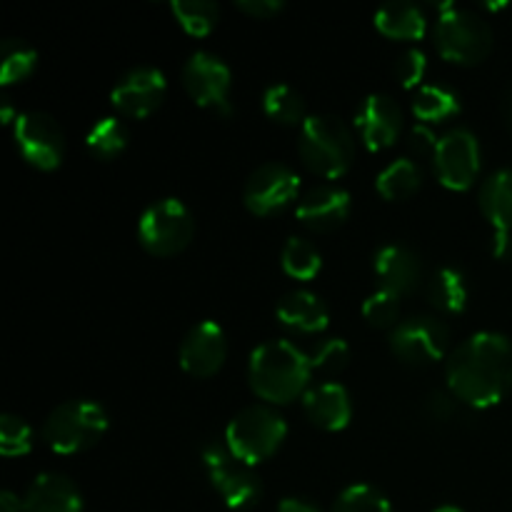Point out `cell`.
Here are the masks:
<instances>
[{
    "label": "cell",
    "mask_w": 512,
    "mask_h": 512,
    "mask_svg": "<svg viewBox=\"0 0 512 512\" xmlns=\"http://www.w3.org/2000/svg\"><path fill=\"white\" fill-rule=\"evenodd\" d=\"M445 378L460 403L493 408L512 390V343L490 330L473 335L450 353Z\"/></svg>",
    "instance_id": "cell-1"
},
{
    "label": "cell",
    "mask_w": 512,
    "mask_h": 512,
    "mask_svg": "<svg viewBox=\"0 0 512 512\" xmlns=\"http://www.w3.org/2000/svg\"><path fill=\"white\" fill-rule=\"evenodd\" d=\"M310 378H313L310 355L290 340H270L258 345L250 355V388L260 400L273 405H288L308 393Z\"/></svg>",
    "instance_id": "cell-2"
},
{
    "label": "cell",
    "mask_w": 512,
    "mask_h": 512,
    "mask_svg": "<svg viewBox=\"0 0 512 512\" xmlns=\"http://www.w3.org/2000/svg\"><path fill=\"white\" fill-rule=\"evenodd\" d=\"M298 150L303 163L320 178H340L355 160L353 130L335 115H308L300 125Z\"/></svg>",
    "instance_id": "cell-3"
},
{
    "label": "cell",
    "mask_w": 512,
    "mask_h": 512,
    "mask_svg": "<svg viewBox=\"0 0 512 512\" xmlns=\"http://www.w3.org/2000/svg\"><path fill=\"white\" fill-rule=\"evenodd\" d=\"M108 413L93 400H68L58 405L43 423V440L53 453H85L108 433Z\"/></svg>",
    "instance_id": "cell-4"
},
{
    "label": "cell",
    "mask_w": 512,
    "mask_h": 512,
    "mask_svg": "<svg viewBox=\"0 0 512 512\" xmlns=\"http://www.w3.org/2000/svg\"><path fill=\"white\" fill-rule=\"evenodd\" d=\"M435 45L455 65H478L493 50V30L475 10L445 3L435 20Z\"/></svg>",
    "instance_id": "cell-5"
},
{
    "label": "cell",
    "mask_w": 512,
    "mask_h": 512,
    "mask_svg": "<svg viewBox=\"0 0 512 512\" xmlns=\"http://www.w3.org/2000/svg\"><path fill=\"white\" fill-rule=\"evenodd\" d=\"M288 438V423L268 405H250L240 410L225 430V445L245 465H258L273 458Z\"/></svg>",
    "instance_id": "cell-6"
},
{
    "label": "cell",
    "mask_w": 512,
    "mask_h": 512,
    "mask_svg": "<svg viewBox=\"0 0 512 512\" xmlns=\"http://www.w3.org/2000/svg\"><path fill=\"white\" fill-rule=\"evenodd\" d=\"M195 235V220L178 198L155 200L138 220V240L150 255L170 258L183 253Z\"/></svg>",
    "instance_id": "cell-7"
},
{
    "label": "cell",
    "mask_w": 512,
    "mask_h": 512,
    "mask_svg": "<svg viewBox=\"0 0 512 512\" xmlns=\"http://www.w3.org/2000/svg\"><path fill=\"white\" fill-rule=\"evenodd\" d=\"M203 465L208 470V478L220 498L225 500L230 510H250L263 495V483L253 473L250 465L235 458L230 448L223 443H208L203 448Z\"/></svg>",
    "instance_id": "cell-8"
},
{
    "label": "cell",
    "mask_w": 512,
    "mask_h": 512,
    "mask_svg": "<svg viewBox=\"0 0 512 512\" xmlns=\"http://www.w3.org/2000/svg\"><path fill=\"white\" fill-rule=\"evenodd\" d=\"M15 148L28 165L38 170H55L63 163L65 138L53 115L40 110H25L15 115Z\"/></svg>",
    "instance_id": "cell-9"
},
{
    "label": "cell",
    "mask_w": 512,
    "mask_h": 512,
    "mask_svg": "<svg viewBox=\"0 0 512 512\" xmlns=\"http://www.w3.org/2000/svg\"><path fill=\"white\" fill-rule=\"evenodd\" d=\"M450 345L448 325L433 315L403 320L390 333V350L405 365H433L445 358Z\"/></svg>",
    "instance_id": "cell-10"
},
{
    "label": "cell",
    "mask_w": 512,
    "mask_h": 512,
    "mask_svg": "<svg viewBox=\"0 0 512 512\" xmlns=\"http://www.w3.org/2000/svg\"><path fill=\"white\" fill-rule=\"evenodd\" d=\"M183 85L200 108L215 110L218 115L230 113L233 75H230L225 60L218 58V55L208 53V50L190 55L188 63L183 65Z\"/></svg>",
    "instance_id": "cell-11"
},
{
    "label": "cell",
    "mask_w": 512,
    "mask_h": 512,
    "mask_svg": "<svg viewBox=\"0 0 512 512\" xmlns=\"http://www.w3.org/2000/svg\"><path fill=\"white\" fill-rule=\"evenodd\" d=\"M435 173L450 190H468L480 173V143L468 128L448 130L433 153Z\"/></svg>",
    "instance_id": "cell-12"
},
{
    "label": "cell",
    "mask_w": 512,
    "mask_h": 512,
    "mask_svg": "<svg viewBox=\"0 0 512 512\" xmlns=\"http://www.w3.org/2000/svg\"><path fill=\"white\" fill-rule=\"evenodd\" d=\"M300 190V178L293 168L283 163H265L250 173L245 183V208L253 215H273L295 200Z\"/></svg>",
    "instance_id": "cell-13"
},
{
    "label": "cell",
    "mask_w": 512,
    "mask_h": 512,
    "mask_svg": "<svg viewBox=\"0 0 512 512\" xmlns=\"http://www.w3.org/2000/svg\"><path fill=\"white\" fill-rule=\"evenodd\" d=\"M165 90H168V83L158 68L138 65V68H130L128 73L120 75L113 93H110V100L120 115L143 120L163 105Z\"/></svg>",
    "instance_id": "cell-14"
},
{
    "label": "cell",
    "mask_w": 512,
    "mask_h": 512,
    "mask_svg": "<svg viewBox=\"0 0 512 512\" xmlns=\"http://www.w3.org/2000/svg\"><path fill=\"white\" fill-rule=\"evenodd\" d=\"M180 368L193 378H213L228 358L225 330L213 320L193 325L180 343Z\"/></svg>",
    "instance_id": "cell-15"
},
{
    "label": "cell",
    "mask_w": 512,
    "mask_h": 512,
    "mask_svg": "<svg viewBox=\"0 0 512 512\" xmlns=\"http://www.w3.org/2000/svg\"><path fill=\"white\" fill-rule=\"evenodd\" d=\"M355 125H358L365 148L378 153V150L390 148L403 133V110L390 95L373 93L360 103Z\"/></svg>",
    "instance_id": "cell-16"
},
{
    "label": "cell",
    "mask_w": 512,
    "mask_h": 512,
    "mask_svg": "<svg viewBox=\"0 0 512 512\" xmlns=\"http://www.w3.org/2000/svg\"><path fill=\"white\" fill-rule=\"evenodd\" d=\"M480 210L493 225V255L512 253V170H498L480 188Z\"/></svg>",
    "instance_id": "cell-17"
},
{
    "label": "cell",
    "mask_w": 512,
    "mask_h": 512,
    "mask_svg": "<svg viewBox=\"0 0 512 512\" xmlns=\"http://www.w3.org/2000/svg\"><path fill=\"white\" fill-rule=\"evenodd\" d=\"M350 208L353 203H350L348 190L335 188V185H318L300 198L295 215L300 225L313 233H333L348 220Z\"/></svg>",
    "instance_id": "cell-18"
},
{
    "label": "cell",
    "mask_w": 512,
    "mask_h": 512,
    "mask_svg": "<svg viewBox=\"0 0 512 512\" xmlns=\"http://www.w3.org/2000/svg\"><path fill=\"white\" fill-rule=\"evenodd\" d=\"M375 275H378L380 290L403 298L420 285L423 263L408 245H383L375 253Z\"/></svg>",
    "instance_id": "cell-19"
},
{
    "label": "cell",
    "mask_w": 512,
    "mask_h": 512,
    "mask_svg": "<svg viewBox=\"0 0 512 512\" xmlns=\"http://www.w3.org/2000/svg\"><path fill=\"white\" fill-rule=\"evenodd\" d=\"M303 410L315 428L328 433L343 430L353 418V403L345 385L340 383H320L308 388L303 395Z\"/></svg>",
    "instance_id": "cell-20"
},
{
    "label": "cell",
    "mask_w": 512,
    "mask_h": 512,
    "mask_svg": "<svg viewBox=\"0 0 512 512\" xmlns=\"http://www.w3.org/2000/svg\"><path fill=\"white\" fill-rule=\"evenodd\" d=\"M275 318L280 325L295 330V333L315 335L328 328L330 308L320 295L310 293V290H293V293L280 298Z\"/></svg>",
    "instance_id": "cell-21"
},
{
    "label": "cell",
    "mask_w": 512,
    "mask_h": 512,
    "mask_svg": "<svg viewBox=\"0 0 512 512\" xmlns=\"http://www.w3.org/2000/svg\"><path fill=\"white\" fill-rule=\"evenodd\" d=\"M23 512H83V495L65 475L43 473L25 493Z\"/></svg>",
    "instance_id": "cell-22"
},
{
    "label": "cell",
    "mask_w": 512,
    "mask_h": 512,
    "mask_svg": "<svg viewBox=\"0 0 512 512\" xmlns=\"http://www.w3.org/2000/svg\"><path fill=\"white\" fill-rule=\"evenodd\" d=\"M375 28L393 40H420L428 30V23L418 5L393 3L375 13Z\"/></svg>",
    "instance_id": "cell-23"
},
{
    "label": "cell",
    "mask_w": 512,
    "mask_h": 512,
    "mask_svg": "<svg viewBox=\"0 0 512 512\" xmlns=\"http://www.w3.org/2000/svg\"><path fill=\"white\" fill-rule=\"evenodd\" d=\"M428 300L443 313H463L468 305V283L458 268H440L428 283Z\"/></svg>",
    "instance_id": "cell-24"
},
{
    "label": "cell",
    "mask_w": 512,
    "mask_h": 512,
    "mask_svg": "<svg viewBox=\"0 0 512 512\" xmlns=\"http://www.w3.org/2000/svg\"><path fill=\"white\" fill-rule=\"evenodd\" d=\"M420 180H423L420 165L410 158H398L378 175L375 188L385 200H405L418 193Z\"/></svg>",
    "instance_id": "cell-25"
},
{
    "label": "cell",
    "mask_w": 512,
    "mask_h": 512,
    "mask_svg": "<svg viewBox=\"0 0 512 512\" xmlns=\"http://www.w3.org/2000/svg\"><path fill=\"white\" fill-rule=\"evenodd\" d=\"M413 113L425 123H443L460 113V98L445 85H423L413 100Z\"/></svg>",
    "instance_id": "cell-26"
},
{
    "label": "cell",
    "mask_w": 512,
    "mask_h": 512,
    "mask_svg": "<svg viewBox=\"0 0 512 512\" xmlns=\"http://www.w3.org/2000/svg\"><path fill=\"white\" fill-rule=\"evenodd\" d=\"M263 108L265 115L280 125H303L308 120V115H305V98L285 83H275L265 90Z\"/></svg>",
    "instance_id": "cell-27"
},
{
    "label": "cell",
    "mask_w": 512,
    "mask_h": 512,
    "mask_svg": "<svg viewBox=\"0 0 512 512\" xmlns=\"http://www.w3.org/2000/svg\"><path fill=\"white\" fill-rule=\"evenodd\" d=\"M38 63V53L33 45L20 38H5L0 45V83L13 85L30 78Z\"/></svg>",
    "instance_id": "cell-28"
},
{
    "label": "cell",
    "mask_w": 512,
    "mask_h": 512,
    "mask_svg": "<svg viewBox=\"0 0 512 512\" xmlns=\"http://www.w3.org/2000/svg\"><path fill=\"white\" fill-rule=\"evenodd\" d=\"M170 10L185 28V33L195 35V38L213 33L220 20V8L213 0H173Z\"/></svg>",
    "instance_id": "cell-29"
},
{
    "label": "cell",
    "mask_w": 512,
    "mask_h": 512,
    "mask_svg": "<svg viewBox=\"0 0 512 512\" xmlns=\"http://www.w3.org/2000/svg\"><path fill=\"white\" fill-rule=\"evenodd\" d=\"M280 263H283L285 273L295 280H313L320 273V268H323L320 250L310 240L303 238H290L285 243Z\"/></svg>",
    "instance_id": "cell-30"
},
{
    "label": "cell",
    "mask_w": 512,
    "mask_h": 512,
    "mask_svg": "<svg viewBox=\"0 0 512 512\" xmlns=\"http://www.w3.org/2000/svg\"><path fill=\"white\" fill-rule=\"evenodd\" d=\"M85 143H88V150L95 158L113 160L128 145V128L118 118H103L90 128Z\"/></svg>",
    "instance_id": "cell-31"
},
{
    "label": "cell",
    "mask_w": 512,
    "mask_h": 512,
    "mask_svg": "<svg viewBox=\"0 0 512 512\" xmlns=\"http://www.w3.org/2000/svg\"><path fill=\"white\" fill-rule=\"evenodd\" d=\"M330 512H393V508L380 490L360 483L345 488Z\"/></svg>",
    "instance_id": "cell-32"
},
{
    "label": "cell",
    "mask_w": 512,
    "mask_h": 512,
    "mask_svg": "<svg viewBox=\"0 0 512 512\" xmlns=\"http://www.w3.org/2000/svg\"><path fill=\"white\" fill-rule=\"evenodd\" d=\"M33 448V430L23 418L13 413H5L0 418V453L5 458H20L28 455Z\"/></svg>",
    "instance_id": "cell-33"
},
{
    "label": "cell",
    "mask_w": 512,
    "mask_h": 512,
    "mask_svg": "<svg viewBox=\"0 0 512 512\" xmlns=\"http://www.w3.org/2000/svg\"><path fill=\"white\" fill-rule=\"evenodd\" d=\"M363 318L368 320V325L373 328H398L400 318V298L398 295L388 293V290H375L373 295H368V300L363 303Z\"/></svg>",
    "instance_id": "cell-34"
},
{
    "label": "cell",
    "mask_w": 512,
    "mask_h": 512,
    "mask_svg": "<svg viewBox=\"0 0 512 512\" xmlns=\"http://www.w3.org/2000/svg\"><path fill=\"white\" fill-rule=\"evenodd\" d=\"M350 363V348L343 338H330L323 340L318 348L310 355V365H313V373H340V370L348 368Z\"/></svg>",
    "instance_id": "cell-35"
},
{
    "label": "cell",
    "mask_w": 512,
    "mask_h": 512,
    "mask_svg": "<svg viewBox=\"0 0 512 512\" xmlns=\"http://www.w3.org/2000/svg\"><path fill=\"white\" fill-rule=\"evenodd\" d=\"M425 70H428V58L418 48L405 50L398 63H395V73H398L403 88H418L425 78Z\"/></svg>",
    "instance_id": "cell-36"
},
{
    "label": "cell",
    "mask_w": 512,
    "mask_h": 512,
    "mask_svg": "<svg viewBox=\"0 0 512 512\" xmlns=\"http://www.w3.org/2000/svg\"><path fill=\"white\" fill-rule=\"evenodd\" d=\"M455 395L453 393H443V390H435V393H430L428 398V415L433 420H438V423H448V420H453L455 415Z\"/></svg>",
    "instance_id": "cell-37"
},
{
    "label": "cell",
    "mask_w": 512,
    "mask_h": 512,
    "mask_svg": "<svg viewBox=\"0 0 512 512\" xmlns=\"http://www.w3.org/2000/svg\"><path fill=\"white\" fill-rule=\"evenodd\" d=\"M235 8H238L240 13L250 15V18L268 20V18H273V15H278L285 5L280 3V0H238V3H235Z\"/></svg>",
    "instance_id": "cell-38"
},
{
    "label": "cell",
    "mask_w": 512,
    "mask_h": 512,
    "mask_svg": "<svg viewBox=\"0 0 512 512\" xmlns=\"http://www.w3.org/2000/svg\"><path fill=\"white\" fill-rule=\"evenodd\" d=\"M413 145L415 150H420V153H435V145H438V138H435L433 133H430L428 128H423V125H415L413 128Z\"/></svg>",
    "instance_id": "cell-39"
},
{
    "label": "cell",
    "mask_w": 512,
    "mask_h": 512,
    "mask_svg": "<svg viewBox=\"0 0 512 512\" xmlns=\"http://www.w3.org/2000/svg\"><path fill=\"white\" fill-rule=\"evenodd\" d=\"M278 512H323V510H320L315 503H310V500L285 498V500H280Z\"/></svg>",
    "instance_id": "cell-40"
},
{
    "label": "cell",
    "mask_w": 512,
    "mask_h": 512,
    "mask_svg": "<svg viewBox=\"0 0 512 512\" xmlns=\"http://www.w3.org/2000/svg\"><path fill=\"white\" fill-rule=\"evenodd\" d=\"M0 512H23V500L10 490L0 493Z\"/></svg>",
    "instance_id": "cell-41"
},
{
    "label": "cell",
    "mask_w": 512,
    "mask_h": 512,
    "mask_svg": "<svg viewBox=\"0 0 512 512\" xmlns=\"http://www.w3.org/2000/svg\"><path fill=\"white\" fill-rule=\"evenodd\" d=\"M3 120H5V123H15V118H13V108H10L8 100H3Z\"/></svg>",
    "instance_id": "cell-42"
},
{
    "label": "cell",
    "mask_w": 512,
    "mask_h": 512,
    "mask_svg": "<svg viewBox=\"0 0 512 512\" xmlns=\"http://www.w3.org/2000/svg\"><path fill=\"white\" fill-rule=\"evenodd\" d=\"M433 512H463L460 508H455V505H443V508L433 510Z\"/></svg>",
    "instance_id": "cell-43"
},
{
    "label": "cell",
    "mask_w": 512,
    "mask_h": 512,
    "mask_svg": "<svg viewBox=\"0 0 512 512\" xmlns=\"http://www.w3.org/2000/svg\"><path fill=\"white\" fill-rule=\"evenodd\" d=\"M508 120H510V128H512V95H510V103H508Z\"/></svg>",
    "instance_id": "cell-44"
}]
</instances>
